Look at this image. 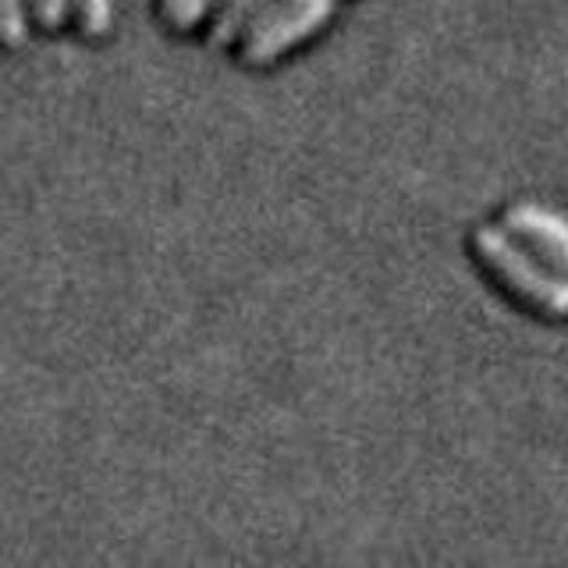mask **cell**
<instances>
[{"label":"cell","instance_id":"1","mask_svg":"<svg viewBox=\"0 0 568 568\" xmlns=\"http://www.w3.org/2000/svg\"><path fill=\"white\" fill-rule=\"evenodd\" d=\"M473 248L508 292L544 310L547 316H568V277L523 253L501 227H476Z\"/></svg>","mask_w":568,"mask_h":568},{"label":"cell","instance_id":"2","mask_svg":"<svg viewBox=\"0 0 568 568\" xmlns=\"http://www.w3.org/2000/svg\"><path fill=\"white\" fill-rule=\"evenodd\" d=\"M334 8H337V0H271L239 36L242 61L256 68L274 64L292 47L310 40V36L334 14Z\"/></svg>","mask_w":568,"mask_h":568},{"label":"cell","instance_id":"3","mask_svg":"<svg viewBox=\"0 0 568 568\" xmlns=\"http://www.w3.org/2000/svg\"><path fill=\"white\" fill-rule=\"evenodd\" d=\"M505 224L519 239H526L537 253H544L547 263L558 266V271L568 277V221L561 213L537 206V203H519L505 213Z\"/></svg>","mask_w":568,"mask_h":568},{"label":"cell","instance_id":"4","mask_svg":"<svg viewBox=\"0 0 568 568\" xmlns=\"http://www.w3.org/2000/svg\"><path fill=\"white\" fill-rule=\"evenodd\" d=\"M271 0H217L210 11V47H231Z\"/></svg>","mask_w":568,"mask_h":568},{"label":"cell","instance_id":"5","mask_svg":"<svg viewBox=\"0 0 568 568\" xmlns=\"http://www.w3.org/2000/svg\"><path fill=\"white\" fill-rule=\"evenodd\" d=\"M71 4V14H75V22L85 36H100L111 32V22H114V0H68Z\"/></svg>","mask_w":568,"mask_h":568},{"label":"cell","instance_id":"6","mask_svg":"<svg viewBox=\"0 0 568 568\" xmlns=\"http://www.w3.org/2000/svg\"><path fill=\"white\" fill-rule=\"evenodd\" d=\"M29 36V8L26 0H0V43L22 47Z\"/></svg>","mask_w":568,"mask_h":568},{"label":"cell","instance_id":"7","mask_svg":"<svg viewBox=\"0 0 568 568\" xmlns=\"http://www.w3.org/2000/svg\"><path fill=\"white\" fill-rule=\"evenodd\" d=\"M217 0H164V22L178 32H189L213 11Z\"/></svg>","mask_w":568,"mask_h":568},{"label":"cell","instance_id":"8","mask_svg":"<svg viewBox=\"0 0 568 568\" xmlns=\"http://www.w3.org/2000/svg\"><path fill=\"white\" fill-rule=\"evenodd\" d=\"M26 8H29V14L40 22L47 32H53V29H61L64 26V18L71 14V4L68 0H26Z\"/></svg>","mask_w":568,"mask_h":568}]
</instances>
